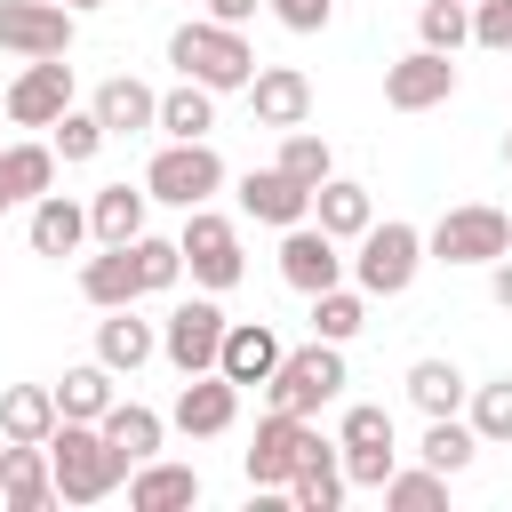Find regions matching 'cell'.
Masks as SVG:
<instances>
[{
	"label": "cell",
	"mask_w": 512,
	"mask_h": 512,
	"mask_svg": "<svg viewBox=\"0 0 512 512\" xmlns=\"http://www.w3.org/2000/svg\"><path fill=\"white\" fill-rule=\"evenodd\" d=\"M176 248H184V272H192V288H208V296L240 288V272H248V256H240V224H232V216H216L208 200H200V208H184V232H176Z\"/></svg>",
	"instance_id": "obj_6"
},
{
	"label": "cell",
	"mask_w": 512,
	"mask_h": 512,
	"mask_svg": "<svg viewBox=\"0 0 512 512\" xmlns=\"http://www.w3.org/2000/svg\"><path fill=\"white\" fill-rule=\"evenodd\" d=\"M168 424H176L184 440H216V432H232V424H240V384H232V376H216V368L184 376V392H176Z\"/></svg>",
	"instance_id": "obj_12"
},
{
	"label": "cell",
	"mask_w": 512,
	"mask_h": 512,
	"mask_svg": "<svg viewBox=\"0 0 512 512\" xmlns=\"http://www.w3.org/2000/svg\"><path fill=\"white\" fill-rule=\"evenodd\" d=\"M48 392H56V416H72V424H96V416H104V408L120 400V392H112V368H104V360H80V368H64V376H56Z\"/></svg>",
	"instance_id": "obj_27"
},
{
	"label": "cell",
	"mask_w": 512,
	"mask_h": 512,
	"mask_svg": "<svg viewBox=\"0 0 512 512\" xmlns=\"http://www.w3.org/2000/svg\"><path fill=\"white\" fill-rule=\"evenodd\" d=\"M448 96H456V64L440 48H408L400 64H384V104L392 112H432Z\"/></svg>",
	"instance_id": "obj_13"
},
{
	"label": "cell",
	"mask_w": 512,
	"mask_h": 512,
	"mask_svg": "<svg viewBox=\"0 0 512 512\" xmlns=\"http://www.w3.org/2000/svg\"><path fill=\"white\" fill-rule=\"evenodd\" d=\"M104 8H112V0H104Z\"/></svg>",
	"instance_id": "obj_50"
},
{
	"label": "cell",
	"mask_w": 512,
	"mask_h": 512,
	"mask_svg": "<svg viewBox=\"0 0 512 512\" xmlns=\"http://www.w3.org/2000/svg\"><path fill=\"white\" fill-rule=\"evenodd\" d=\"M64 8H72V16H80V8H104V0H64Z\"/></svg>",
	"instance_id": "obj_48"
},
{
	"label": "cell",
	"mask_w": 512,
	"mask_h": 512,
	"mask_svg": "<svg viewBox=\"0 0 512 512\" xmlns=\"http://www.w3.org/2000/svg\"><path fill=\"white\" fill-rule=\"evenodd\" d=\"M128 264H136V296H160V288L184 280V248L160 240V232H136V240H128Z\"/></svg>",
	"instance_id": "obj_35"
},
{
	"label": "cell",
	"mask_w": 512,
	"mask_h": 512,
	"mask_svg": "<svg viewBox=\"0 0 512 512\" xmlns=\"http://www.w3.org/2000/svg\"><path fill=\"white\" fill-rule=\"evenodd\" d=\"M272 168L296 176V184L312 192V184L336 176V152H328V136H312V128H280V160H272Z\"/></svg>",
	"instance_id": "obj_34"
},
{
	"label": "cell",
	"mask_w": 512,
	"mask_h": 512,
	"mask_svg": "<svg viewBox=\"0 0 512 512\" xmlns=\"http://www.w3.org/2000/svg\"><path fill=\"white\" fill-rule=\"evenodd\" d=\"M80 240H88V208L64 200V192H40L32 200V248L40 256H80Z\"/></svg>",
	"instance_id": "obj_26"
},
{
	"label": "cell",
	"mask_w": 512,
	"mask_h": 512,
	"mask_svg": "<svg viewBox=\"0 0 512 512\" xmlns=\"http://www.w3.org/2000/svg\"><path fill=\"white\" fill-rule=\"evenodd\" d=\"M240 208H248L256 224H280V232H288V224L312 216V192H304L296 176H280V168H248V176H240Z\"/></svg>",
	"instance_id": "obj_21"
},
{
	"label": "cell",
	"mask_w": 512,
	"mask_h": 512,
	"mask_svg": "<svg viewBox=\"0 0 512 512\" xmlns=\"http://www.w3.org/2000/svg\"><path fill=\"white\" fill-rule=\"evenodd\" d=\"M144 208H152V192L104 184V192L88 200V240H96V248H128V240L144 232Z\"/></svg>",
	"instance_id": "obj_25"
},
{
	"label": "cell",
	"mask_w": 512,
	"mask_h": 512,
	"mask_svg": "<svg viewBox=\"0 0 512 512\" xmlns=\"http://www.w3.org/2000/svg\"><path fill=\"white\" fill-rule=\"evenodd\" d=\"M464 40H472V8H464V0H424V8H416V48L456 56Z\"/></svg>",
	"instance_id": "obj_39"
},
{
	"label": "cell",
	"mask_w": 512,
	"mask_h": 512,
	"mask_svg": "<svg viewBox=\"0 0 512 512\" xmlns=\"http://www.w3.org/2000/svg\"><path fill=\"white\" fill-rule=\"evenodd\" d=\"M464 392H472V384H464L456 360H416V368H408V400H416L424 416H456Z\"/></svg>",
	"instance_id": "obj_33"
},
{
	"label": "cell",
	"mask_w": 512,
	"mask_h": 512,
	"mask_svg": "<svg viewBox=\"0 0 512 512\" xmlns=\"http://www.w3.org/2000/svg\"><path fill=\"white\" fill-rule=\"evenodd\" d=\"M0 120H8V112H0Z\"/></svg>",
	"instance_id": "obj_51"
},
{
	"label": "cell",
	"mask_w": 512,
	"mask_h": 512,
	"mask_svg": "<svg viewBox=\"0 0 512 512\" xmlns=\"http://www.w3.org/2000/svg\"><path fill=\"white\" fill-rule=\"evenodd\" d=\"M280 352H288V344H280L264 320H224V344H216V376H232L240 392H248V384L264 392V376L280 368Z\"/></svg>",
	"instance_id": "obj_17"
},
{
	"label": "cell",
	"mask_w": 512,
	"mask_h": 512,
	"mask_svg": "<svg viewBox=\"0 0 512 512\" xmlns=\"http://www.w3.org/2000/svg\"><path fill=\"white\" fill-rule=\"evenodd\" d=\"M64 104H72V64H64V56H24V72H16L8 96H0V112H8L16 128H48Z\"/></svg>",
	"instance_id": "obj_10"
},
{
	"label": "cell",
	"mask_w": 512,
	"mask_h": 512,
	"mask_svg": "<svg viewBox=\"0 0 512 512\" xmlns=\"http://www.w3.org/2000/svg\"><path fill=\"white\" fill-rule=\"evenodd\" d=\"M336 504H344V456H336V440L304 432V456L288 472V512H336Z\"/></svg>",
	"instance_id": "obj_18"
},
{
	"label": "cell",
	"mask_w": 512,
	"mask_h": 512,
	"mask_svg": "<svg viewBox=\"0 0 512 512\" xmlns=\"http://www.w3.org/2000/svg\"><path fill=\"white\" fill-rule=\"evenodd\" d=\"M200 8H208V16H216V24H248V16H256V8H264V0H200Z\"/></svg>",
	"instance_id": "obj_45"
},
{
	"label": "cell",
	"mask_w": 512,
	"mask_h": 512,
	"mask_svg": "<svg viewBox=\"0 0 512 512\" xmlns=\"http://www.w3.org/2000/svg\"><path fill=\"white\" fill-rule=\"evenodd\" d=\"M304 432H312V416L264 408V424H256V448L240 456L248 488H288V472H296V456H304Z\"/></svg>",
	"instance_id": "obj_14"
},
{
	"label": "cell",
	"mask_w": 512,
	"mask_h": 512,
	"mask_svg": "<svg viewBox=\"0 0 512 512\" xmlns=\"http://www.w3.org/2000/svg\"><path fill=\"white\" fill-rule=\"evenodd\" d=\"M80 16L64 0H0V48L16 56H72Z\"/></svg>",
	"instance_id": "obj_9"
},
{
	"label": "cell",
	"mask_w": 512,
	"mask_h": 512,
	"mask_svg": "<svg viewBox=\"0 0 512 512\" xmlns=\"http://www.w3.org/2000/svg\"><path fill=\"white\" fill-rule=\"evenodd\" d=\"M488 296H496V304H504V312H512V248H504V256H496V264H488Z\"/></svg>",
	"instance_id": "obj_46"
},
{
	"label": "cell",
	"mask_w": 512,
	"mask_h": 512,
	"mask_svg": "<svg viewBox=\"0 0 512 512\" xmlns=\"http://www.w3.org/2000/svg\"><path fill=\"white\" fill-rule=\"evenodd\" d=\"M0 168H8V192H16V200H40V192L56 184V144H8Z\"/></svg>",
	"instance_id": "obj_40"
},
{
	"label": "cell",
	"mask_w": 512,
	"mask_h": 512,
	"mask_svg": "<svg viewBox=\"0 0 512 512\" xmlns=\"http://www.w3.org/2000/svg\"><path fill=\"white\" fill-rule=\"evenodd\" d=\"M288 32H328V16H336V0H264Z\"/></svg>",
	"instance_id": "obj_44"
},
{
	"label": "cell",
	"mask_w": 512,
	"mask_h": 512,
	"mask_svg": "<svg viewBox=\"0 0 512 512\" xmlns=\"http://www.w3.org/2000/svg\"><path fill=\"white\" fill-rule=\"evenodd\" d=\"M312 224H320L328 240H360V232L376 224V200H368V184H352V176H328V184H312Z\"/></svg>",
	"instance_id": "obj_23"
},
{
	"label": "cell",
	"mask_w": 512,
	"mask_h": 512,
	"mask_svg": "<svg viewBox=\"0 0 512 512\" xmlns=\"http://www.w3.org/2000/svg\"><path fill=\"white\" fill-rule=\"evenodd\" d=\"M56 432V392L48 384H8L0 392V440H48Z\"/></svg>",
	"instance_id": "obj_28"
},
{
	"label": "cell",
	"mask_w": 512,
	"mask_h": 512,
	"mask_svg": "<svg viewBox=\"0 0 512 512\" xmlns=\"http://www.w3.org/2000/svg\"><path fill=\"white\" fill-rule=\"evenodd\" d=\"M336 456H344V488H384L400 464V448H336Z\"/></svg>",
	"instance_id": "obj_42"
},
{
	"label": "cell",
	"mask_w": 512,
	"mask_h": 512,
	"mask_svg": "<svg viewBox=\"0 0 512 512\" xmlns=\"http://www.w3.org/2000/svg\"><path fill=\"white\" fill-rule=\"evenodd\" d=\"M416 456L432 464V472H472V456H480V432L464 424V416H424V440H416Z\"/></svg>",
	"instance_id": "obj_29"
},
{
	"label": "cell",
	"mask_w": 512,
	"mask_h": 512,
	"mask_svg": "<svg viewBox=\"0 0 512 512\" xmlns=\"http://www.w3.org/2000/svg\"><path fill=\"white\" fill-rule=\"evenodd\" d=\"M144 192L168 200V208H200V200L224 192V152L208 136H168L152 152V168H144Z\"/></svg>",
	"instance_id": "obj_3"
},
{
	"label": "cell",
	"mask_w": 512,
	"mask_h": 512,
	"mask_svg": "<svg viewBox=\"0 0 512 512\" xmlns=\"http://www.w3.org/2000/svg\"><path fill=\"white\" fill-rule=\"evenodd\" d=\"M152 128H160V136H208V128H216V88H200V80H176V88L160 96Z\"/></svg>",
	"instance_id": "obj_30"
},
{
	"label": "cell",
	"mask_w": 512,
	"mask_h": 512,
	"mask_svg": "<svg viewBox=\"0 0 512 512\" xmlns=\"http://www.w3.org/2000/svg\"><path fill=\"white\" fill-rule=\"evenodd\" d=\"M192 504H200V472L192 464H168V456L128 464V512H192Z\"/></svg>",
	"instance_id": "obj_19"
},
{
	"label": "cell",
	"mask_w": 512,
	"mask_h": 512,
	"mask_svg": "<svg viewBox=\"0 0 512 512\" xmlns=\"http://www.w3.org/2000/svg\"><path fill=\"white\" fill-rule=\"evenodd\" d=\"M80 296H88L96 312H112V304H136V264H128V248H104V256H88V264H80Z\"/></svg>",
	"instance_id": "obj_31"
},
{
	"label": "cell",
	"mask_w": 512,
	"mask_h": 512,
	"mask_svg": "<svg viewBox=\"0 0 512 512\" xmlns=\"http://www.w3.org/2000/svg\"><path fill=\"white\" fill-rule=\"evenodd\" d=\"M152 352H160V328L136 320V304H112V312L96 320V360H104L112 376H136Z\"/></svg>",
	"instance_id": "obj_20"
},
{
	"label": "cell",
	"mask_w": 512,
	"mask_h": 512,
	"mask_svg": "<svg viewBox=\"0 0 512 512\" xmlns=\"http://www.w3.org/2000/svg\"><path fill=\"white\" fill-rule=\"evenodd\" d=\"M280 280H288L296 296L336 288V280H344V240H328L312 216H304V224H288V232H280Z\"/></svg>",
	"instance_id": "obj_11"
},
{
	"label": "cell",
	"mask_w": 512,
	"mask_h": 512,
	"mask_svg": "<svg viewBox=\"0 0 512 512\" xmlns=\"http://www.w3.org/2000/svg\"><path fill=\"white\" fill-rule=\"evenodd\" d=\"M48 144H56V160H64V168H80V160H96V152H104V120H96V112H80V104H64V112L48 120Z\"/></svg>",
	"instance_id": "obj_37"
},
{
	"label": "cell",
	"mask_w": 512,
	"mask_h": 512,
	"mask_svg": "<svg viewBox=\"0 0 512 512\" xmlns=\"http://www.w3.org/2000/svg\"><path fill=\"white\" fill-rule=\"evenodd\" d=\"M352 248H360V256H352L344 272H352L360 296H408V280H416V264H424V232H416V224L384 216V224H368Z\"/></svg>",
	"instance_id": "obj_4"
},
{
	"label": "cell",
	"mask_w": 512,
	"mask_h": 512,
	"mask_svg": "<svg viewBox=\"0 0 512 512\" xmlns=\"http://www.w3.org/2000/svg\"><path fill=\"white\" fill-rule=\"evenodd\" d=\"M336 448H400L392 408H384V400H352V408H344V424H336Z\"/></svg>",
	"instance_id": "obj_41"
},
{
	"label": "cell",
	"mask_w": 512,
	"mask_h": 512,
	"mask_svg": "<svg viewBox=\"0 0 512 512\" xmlns=\"http://www.w3.org/2000/svg\"><path fill=\"white\" fill-rule=\"evenodd\" d=\"M352 376H344V344H304V352H280V368L264 376V400L272 408H288V416H320L336 392H344Z\"/></svg>",
	"instance_id": "obj_5"
},
{
	"label": "cell",
	"mask_w": 512,
	"mask_h": 512,
	"mask_svg": "<svg viewBox=\"0 0 512 512\" xmlns=\"http://www.w3.org/2000/svg\"><path fill=\"white\" fill-rule=\"evenodd\" d=\"M472 40L512 56V0H472Z\"/></svg>",
	"instance_id": "obj_43"
},
{
	"label": "cell",
	"mask_w": 512,
	"mask_h": 512,
	"mask_svg": "<svg viewBox=\"0 0 512 512\" xmlns=\"http://www.w3.org/2000/svg\"><path fill=\"white\" fill-rule=\"evenodd\" d=\"M216 344H224V304H216L208 288L160 320V360H168L176 376H200V368H216Z\"/></svg>",
	"instance_id": "obj_8"
},
{
	"label": "cell",
	"mask_w": 512,
	"mask_h": 512,
	"mask_svg": "<svg viewBox=\"0 0 512 512\" xmlns=\"http://www.w3.org/2000/svg\"><path fill=\"white\" fill-rule=\"evenodd\" d=\"M168 64H176L184 80H200V88L232 96V88H248V72H256V48L240 40V24L192 16V24H176V32H168Z\"/></svg>",
	"instance_id": "obj_2"
},
{
	"label": "cell",
	"mask_w": 512,
	"mask_h": 512,
	"mask_svg": "<svg viewBox=\"0 0 512 512\" xmlns=\"http://www.w3.org/2000/svg\"><path fill=\"white\" fill-rule=\"evenodd\" d=\"M360 328H368V296H360V288L336 280V288L312 296V336H320V344H352Z\"/></svg>",
	"instance_id": "obj_32"
},
{
	"label": "cell",
	"mask_w": 512,
	"mask_h": 512,
	"mask_svg": "<svg viewBox=\"0 0 512 512\" xmlns=\"http://www.w3.org/2000/svg\"><path fill=\"white\" fill-rule=\"evenodd\" d=\"M96 120H104V136H136V128H152V112H160V96L136 80V72H112L104 88H96V104H88Z\"/></svg>",
	"instance_id": "obj_24"
},
{
	"label": "cell",
	"mask_w": 512,
	"mask_h": 512,
	"mask_svg": "<svg viewBox=\"0 0 512 512\" xmlns=\"http://www.w3.org/2000/svg\"><path fill=\"white\" fill-rule=\"evenodd\" d=\"M376 496H384L392 512H440V504H448V472H432V464L400 472V464H392V480H384Z\"/></svg>",
	"instance_id": "obj_38"
},
{
	"label": "cell",
	"mask_w": 512,
	"mask_h": 512,
	"mask_svg": "<svg viewBox=\"0 0 512 512\" xmlns=\"http://www.w3.org/2000/svg\"><path fill=\"white\" fill-rule=\"evenodd\" d=\"M0 504H8V512H48V504H56L48 440H0Z\"/></svg>",
	"instance_id": "obj_16"
},
{
	"label": "cell",
	"mask_w": 512,
	"mask_h": 512,
	"mask_svg": "<svg viewBox=\"0 0 512 512\" xmlns=\"http://www.w3.org/2000/svg\"><path fill=\"white\" fill-rule=\"evenodd\" d=\"M48 472H56V504H104L128 480L112 440L96 424H72V416H56V432H48Z\"/></svg>",
	"instance_id": "obj_1"
},
{
	"label": "cell",
	"mask_w": 512,
	"mask_h": 512,
	"mask_svg": "<svg viewBox=\"0 0 512 512\" xmlns=\"http://www.w3.org/2000/svg\"><path fill=\"white\" fill-rule=\"evenodd\" d=\"M504 248H512V216L488 208V200H464V208H448V216L424 232V256H432V264H496Z\"/></svg>",
	"instance_id": "obj_7"
},
{
	"label": "cell",
	"mask_w": 512,
	"mask_h": 512,
	"mask_svg": "<svg viewBox=\"0 0 512 512\" xmlns=\"http://www.w3.org/2000/svg\"><path fill=\"white\" fill-rule=\"evenodd\" d=\"M504 168H512V128H504Z\"/></svg>",
	"instance_id": "obj_49"
},
{
	"label": "cell",
	"mask_w": 512,
	"mask_h": 512,
	"mask_svg": "<svg viewBox=\"0 0 512 512\" xmlns=\"http://www.w3.org/2000/svg\"><path fill=\"white\" fill-rule=\"evenodd\" d=\"M248 112H256V128H304L312 120V80L296 64H256L248 72Z\"/></svg>",
	"instance_id": "obj_15"
},
{
	"label": "cell",
	"mask_w": 512,
	"mask_h": 512,
	"mask_svg": "<svg viewBox=\"0 0 512 512\" xmlns=\"http://www.w3.org/2000/svg\"><path fill=\"white\" fill-rule=\"evenodd\" d=\"M96 432L112 440V456H120V464H144V456H160L168 416H160V408H144V400H112V408L96 416Z\"/></svg>",
	"instance_id": "obj_22"
},
{
	"label": "cell",
	"mask_w": 512,
	"mask_h": 512,
	"mask_svg": "<svg viewBox=\"0 0 512 512\" xmlns=\"http://www.w3.org/2000/svg\"><path fill=\"white\" fill-rule=\"evenodd\" d=\"M0 208H16V192H8V168H0Z\"/></svg>",
	"instance_id": "obj_47"
},
{
	"label": "cell",
	"mask_w": 512,
	"mask_h": 512,
	"mask_svg": "<svg viewBox=\"0 0 512 512\" xmlns=\"http://www.w3.org/2000/svg\"><path fill=\"white\" fill-rule=\"evenodd\" d=\"M464 408H472L464 424L480 432V448H504V440H512V376H496V384H472V392H464Z\"/></svg>",
	"instance_id": "obj_36"
}]
</instances>
